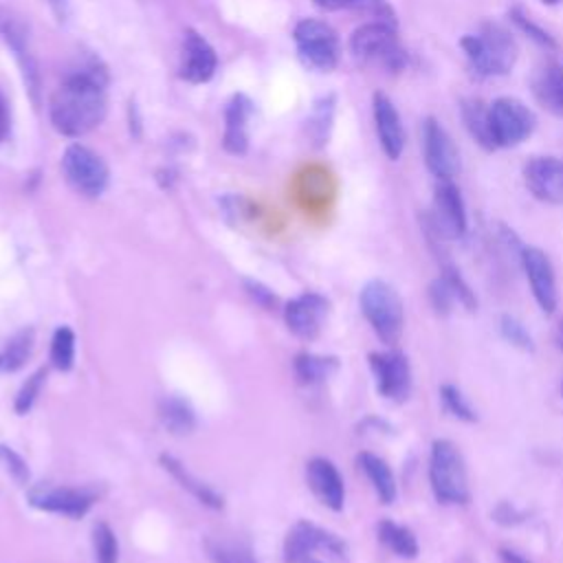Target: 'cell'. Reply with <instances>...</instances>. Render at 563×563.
Instances as JSON below:
<instances>
[{"label":"cell","instance_id":"cell-6","mask_svg":"<svg viewBox=\"0 0 563 563\" xmlns=\"http://www.w3.org/2000/svg\"><path fill=\"white\" fill-rule=\"evenodd\" d=\"M292 40L303 66L319 73H330L336 68L341 59V42L328 22L303 18L295 24Z\"/></svg>","mask_w":563,"mask_h":563},{"label":"cell","instance_id":"cell-4","mask_svg":"<svg viewBox=\"0 0 563 563\" xmlns=\"http://www.w3.org/2000/svg\"><path fill=\"white\" fill-rule=\"evenodd\" d=\"M429 484L442 506H462L471 499L466 464L451 440H433L429 453Z\"/></svg>","mask_w":563,"mask_h":563},{"label":"cell","instance_id":"cell-31","mask_svg":"<svg viewBox=\"0 0 563 563\" xmlns=\"http://www.w3.org/2000/svg\"><path fill=\"white\" fill-rule=\"evenodd\" d=\"M33 339H35L33 328H22L20 332H15V334L7 341L4 350L0 352V356H2V369H7V372H18V369L26 363V358L31 356Z\"/></svg>","mask_w":563,"mask_h":563},{"label":"cell","instance_id":"cell-38","mask_svg":"<svg viewBox=\"0 0 563 563\" xmlns=\"http://www.w3.org/2000/svg\"><path fill=\"white\" fill-rule=\"evenodd\" d=\"M44 378H46V369L40 367V369H35V372L22 383V387H20V391H18V396H15V402H13V407H15V411H18L20 416L29 413L31 407L35 405V400H37V396H40V391H42Z\"/></svg>","mask_w":563,"mask_h":563},{"label":"cell","instance_id":"cell-22","mask_svg":"<svg viewBox=\"0 0 563 563\" xmlns=\"http://www.w3.org/2000/svg\"><path fill=\"white\" fill-rule=\"evenodd\" d=\"M537 103L554 117H563V64L545 62L530 79Z\"/></svg>","mask_w":563,"mask_h":563},{"label":"cell","instance_id":"cell-15","mask_svg":"<svg viewBox=\"0 0 563 563\" xmlns=\"http://www.w3.org/2000/svg\"><path fill=\"white\" fill-rule=\"evenodd\" d=\"M26 499L37 510L64 515L73 519L84 517L95 501L92 493L84 488H70V486H33Z\"/></svg>","mask_w":563,"mask_h":563},{"label":"cell","instance_id":"cell-7","mask_svg":"<svg viewBox=\"0 0 563 563\" xmlns=\"http://www.w3.org/2000/svg\"><path fill=\"white\" fill-rule=\"evenodd\" d=\"M62 174L66 183L86 198H97L106 191L110 172L106 161L81 143H73L64 150Z\"/></svg>","mask_w":563,"mask_h":563},{"label":"cell","instance_id":"cell-40","mask_svg":"<svg viewBox=\"0 0 563 563\" xmlns=\"http://www.w3.org/2000/svg\"><path fill=\"white\" fill-rule=\"evenodd\" d=\"M429 301H431L433 310H435L438 314H442V317H446V314L453 310V306L457 303L453 290L449 288V284H446L442 277H438V279L431 282V286H429Z\"/></svg>","mask_w":563,"mask_h":563},{"label":"cell","instance_id":"cell-1","mask_svg":"<svg viewBox=\"0 0 563 563\" xmlns=\"http://www.w3.org/2000/svg\"><path fill=\"white\" fill-rule=\"evenodd\" d=\"M106 110V70L95 62L79 64L77 70L68 73L48 101L53 128L70 139L95 130L103 121Z\"/></svg>","mask_w":563,"mask_h":563},{"label":"cell","instance_id":"cell-50","mask_svg":"<svg viewBox=\"0 0 563 563\" xmlns=\"http://www.w3.org/2000/svg\"><path fill=\"white\" fill-rule=\"evenodd\" d=\"M0 369H2V356H0Z\"/></svg>","mask_w":563,"mask_h":563},{"label":"cell","instance_id":"cell-21","mask_svg":"<svg viewBox=\"0 0 563 563\" xmlns=\"http://www.w3.org/2000/svg\"><path fill=\"white\" fill-rule=\"evenodd\" d=\"M253 114V101L235 92L224 108V134L222 145L229 154H244L249 150V121Z\"/></svg>","mask_w":563,"mask_h":563},{"label":"cell","instance_id":"cell-45","mask_svg":"<svg viewBox=\"0 0 563 563\" xmlns=\"http://www.w3.org/2000/svg\"><path fill=\"white\" fill-rule=\"evenodd\" d=\"M7 132H9V112H7L4 99L0 97V141H4Z\"/></svg>","mask_w":563,"mask_h":563},{"label":"cell","instance_id":"cell-19","mask_svg":"<svg viewBox=\"0 0 563 563\" xmlns=\"http://www.w3.org/2000/svg\"><path fill=\"white\" fill-rule=\"evenodd\" d=\"M372 114H374V128H376V136L383 154L389 161H398L405 150V128L394 101L385 92H374Z\"/></svg>","mask_w":563,"mask_h":563},{"label":"cell","instance_id":"cell-11","mask_svg":"<svg viewBox=\"0 0 563 563\" xmlns=\"http://www.w3.org/2000/svg\"><path fill=\"white\" fill-rule=\"evenodd\" d=\"M312 552H328L334 559H343L347 548L341 537L334 532L314 526L310 521H297L284 539V561L299 563L312 556Z\"/></svg>","mask_w":563,"mask_h":563},{"label":"cell","instance_id":"cell-39","mask_svg":"<svg viewBox=\"0 0 563 563\" xmlns=\"http://www.w3.org/2000/svg\"><path fill=\"white\" fill-rule=\"evenodd\" d=\"M499 332H501V336H504L510 345H515V347H519V350H523V352H532V350H534V343H532L530 332L526 330V325H523L517 317H512V314H501V319H499Z\"/></svg>","mask_w":563,"mask_h":563},{"label":"cell","instance_id":"cell-25","mask_svg":"<svg viewBox=\"0 0 563 563\" xmlns=\"http://www.w3.org/2000/svg\"><path fill=\"white\" fill-rule=\"evenodd\" d=\"M161 464H163V468H165L185 490H189L200 504H205V506H209V508H213V510L222 508V504H224V501H222V495H220L218 490H213L209 484H205L202 479H198L194 473H189L180 460H176L174 455L163 453V455H161Z\"/></svg>","mask_w":563,"mask_h":563},{"label":"cell","instance_id":"cell-3","mask_svg":"<svg viewBox=\"0 0 563 563\" xmlns=\"http://www.w3.org/2000/svg\"><path fill=\"white\" fill-rule=\"evenodd\" d=\"M350 53L352 57L372 68H380L387 73H400L407 66V51L400 44L396 26L383 22H365L350 35Z\"/></svg>","mask_w":563,"mask_h":563},{"label":"cell","instance_id":"cell-8","mask_svg":"<svg viewBox=\"0 0 563 563\" xmlns=\"http://www.w3.org/2000/svg\"><path fill=\"white\" fill-rule=\"evenodd\" d=\"M429 227L435 238L460 240L468 229L466 207L462 194L453 180H438L433 187V200L429 211Z\"/></svg>","mask_w":563,"mask_h":563},{"label":"cell","instance_id":"cell-49","mask_svg":"<svg viewBox=\"0 0 563 563\" xmlns=\"http://www.w3.org/2000/svg\"><path fill=\"white\" fill-rule=\"evenodd\" d=\"M541 2H543V4H559L561 0H541Z\"/></svg>","mask_w":563,"mask_h":563},{"label":"cell","instance_id":"cell-47","mask_svg":"<svg viewBox=\"0 0 563 563\" xmlns=\"http://www.w3.org/2000/svg\"><path fill=\"white\" fill-rule=\"evenodd\" d=\"M556 345H559V350H563V321H559V325H556Z\"/></svg>","mask_w":563,"mask_h":563},{"label":"cell","instance_id":"cell-37","mask_svg":"<svg viewBox=\"0 0 563 563\" xmlns=\"http://www.w3.org/2000/svg\"><path fill=\"white\" fill-rule=\"evenodd\" d=\"M440 277L449 284V288L453 290V295H455L457 303H460L464 310H468V312L477 310V297H475V292L471 290V286L464 282V277L460 275V271H457L455 266L444 264V266H442Z\"/></svg>","mask_w":563,"mask_h":563},{"label":"cell","instance_id":"cell-42","mask_svg":"<svg viewBox=\"0 0 563 563\" xmlns=\"http://www.w3.org/2000/svg\"><path fill=\"white\" fill-rule=\"evenodd\" d=\"M244 290H246L249 297H251L257 306H262L264 310H275L277 297H275V292H273L271 288H266L264 284H260V282H255V279H244Z\"/></svg>","mask_w":563,"mask_h":563},{"label":"cell","instance_id":"cell-41","mask_svg":"<svg viewBox=\"0 0 563 563\" xmlns=\"http://www.w3.org/2000/svg\"><path fill=\"white\" fill-rule=\"evenodd\" d=\"M0 464L4 466V471L18 482V484H26L29 482V464L24 462V457L20 453H15L11 446L0 444Z\"/></svg>","mask_w":563,"mask_h":563},{"label":"cell","instance_id":"cell-14","mask_svg":"<svg viewBox=\"0 0 563 563\" xmlns=\"http://www.w3.org/2000/svg\"><path fill=\"white\" fill-rule=\"evenodd\" d=\"M519 260L537 306L541 308V312L552 314L556 310L559 295L550 257L537 246H519Z\"/></svg>","mask_w":563,"mask_h":563},{"label":"cell","instance_id":"cell-36","mask_svg":"<svg viewBox=\"0 0 563 563\" xmlns=\"http://www.w3.org/2000/svg\"><path fill=\"white\" fill-rule=\"evenodd\" d=\"M350 9L365 15L367 22H383L389 26H398V15L389 0H352Z\"/></svg>","mask_w":563,"mask_h":563},{"label":"cell","instance_id":"cell-28","mask_svg":"<svg viewBox=\"0 0 563 563\" xmlns=\"http://www.w3.org/2000/svg\"><path fill=\"white\" fill-rule=\"evenodd\" d=\"M295 376L303 385H319L328 380L336 369H339V358L334 356H321L312 352H301L295 356L292 363Z\"/></svg>","mask_w":563,"mask_h":563},{"label":"cell","instance_id":"cell-23","mask_svg":"<svg viewBox=\"0 0 563 563\" xmlns=\"http://www.w3.org/2000/svg\"><path fill=\"white\" fill-rule=\"evenodd\" d=\"M460 114H462L466 132L475 139L477 145H482L484 150H497L488 103H484L482 99H475V97H466L460 103Z\"/></svg>","mask_w":563,"mask_h":563},{"label":"cell","instance_id":"cell-5","mask_svg":"<svg viewBox=\"0 0 563 563\" xmlns=\"http://www.w3.org/2000/svg\"><path fill=\"white\" fill-rule=\"evenodd\" d=\"M358 303L374 334L385 345H396L405 330V306L398 290L383 279H372L361 288Z\"/></svg>","mask_w":563,"mask_h":563},{"label":"cell","instance_id":"cell-16","mask_svg":"<svg viewBox=\"0 0 563 563\" xmlns=\"http://www.w3.org/2000/svg\"><path fill=\"white\" fill-rule=\"evenodd\" d=\"M330 312V301L319 292H303L284 306V321L299 339H314Z\"/></svg>","mask_w":563,"mask_h":563},{"label":"cell","instance_id":"cell-10","mask_svg":"<svg viewBox=\"0 0 563 563\" xmlns=\"http://www.w3.org/2000/svg\"><path fill=\"white\" fill-rule=\"evenodd\" d=\"M488 108L497 147H515L532 134L537 119L523 101L515 97H497Z\"/></svg>","mask_w":563,"mask_h":563},{"label":"cell","instance_id":"cell-18","mask_svg":"<svg viewBox=\"0 0 563 563\" xmlns=\"http://www.w3.org/2000/svg\"><path fill=\"white\" fill-rule=\"evenodd\" d=\"M218 68V55L213 46L194 29L185 31L180 48V77L189 84H205Z\"/></svg>","mask_w":563,"mask_h":563},{"label":"cell","instance_id":"cell-35","mask_svg":"<svg viewBox=\"0 0 563 563\" xmlns=\"http://www.w3.org/2000/svg\"><path fill=\"white\" fill-rule=\"evenodd\" d=\"M508 18H510V22L521 31V33H526L530 40H534L539 46H545V48H556V42H554V37L543 29V26H539L521 7H510V11H508Z\"/></svg>","mask_w":563,"mask_h":563},{"label":"cell","instance_id":"cell-51","mask_svg":"<svg viewBox=\"0 0 563 563\" xmlns=\"http://www.w3.org/2000/svg\"><path fill=\"white\" fill-rule=\"evenodd\" d=\"M561 389H563V387H561Z\"/></svg>","mask_w":563,"mask_h":563},{"label":"cell","instance_id":"cell-13","mask_svg":"<svg viewBox=\"0 0 563 563\" xmlns=\"http://www.w3.org/2000/svg\"><path fill=\"white\" fill-rule=\"evenodd\" d=\"M369 369L376 380V389L383 398L402 402L407 400L411 391V367L402 352L385 350V352H372L367 356Z\"/></svg>","mask_w":563,"mask_h":563},{"label":"cell","instance_id":"cell-27","mask_svg":"<svg viewBox=\"0 0 563 563\" xmlns=\"http://www.w3.org/2000/svg\"><path fill=\"white\" fill-rule=\"evenodd\" d=\"M158 418L172 435H187L196 427V413L180 396H165L158 402Z\"/></svg>","mask_w":563,"mask_h":563},{"label":"cell","instance_id":"cell-12","mask_svg":"<svg viewBox=\"0 0 563 563\" xmlns=\"http://www.w3.org/2000/svg\"><path fill=\"white\" fill-rule=\"evenodd\" d=\"M420 139L427 169L435 176V180H453V176L460 172V152L442 123L433 117H427L422 121Z\"/></svg>","mask_w":563,"mask_h":563},{"label":"cell","instance_id":"cell-43","mask_svg":"<svg viewBox=\"0 0 563 563\" xmlns=\"http://www.w3.org/2000/svg\"><path fill=\"white\" fill-rule=\"evenodd\" d=\"M499 559H501V563H532L530 559H526L523 554H519V552H515L510 548H501L499 550Z\"/></svg>","mask_w":563,"mask_h":563},{"label":"cell","instance_id":"cell-26","mask_svg":"<svg viewBox=\"0 0 563 563\" xmlns=\"http://www.w3.org/2000/svg\"><path fill=\"white\" fill-rule=\"evenodd\" d=\"M376 537L389 552H394L400 559H416L418 552H420L416 534L407 526H400L391 519H380L378 521Z\"/></svg>","mask_w":563,"mask_h":563},{"label":"cell","instance_id":"cell-34","mask_svg":"<svg viewBox=\"0 0 563 563\" xmlns=\"http://www.w3.org/2000/svg\"><path fill=\"white\" fill-rule=\"evenodd\" d=\"M440 400H442V407L449 416L462 420V422H475L477 420V413L475 409L468 405L466 396L451 383H444L440 387Z\"/></svg>","mask_w":563,"mask_h":563},{"label":"cell","instance_id":"cell-30","mask_svg":"<svg viewBox=\"0 0 563 563\" xmlns=\"http://www.w3.org/2000/svg\"><path fill=\"white\" fill-rule=\"evenodd\" d=\"M334 103H336L334 95H323L321 99L314 101L312 112H310V117L306 121L308 136L312 141V145H317V147L325 145L328 139H330L332 121H334Z\"/></svg>","mask_w":563,"mask_h":563},{"label":"cell","instance_id":"cell-24","mask_svg":"<svg viewBox=\"0 0 563 563\" xmlns=\"http://www.w3.org/2000/svg\"><path fill=\"white\" fill-rule=\"evenodd\" d=\"M356 464H358L361 473L367 477V482L372 484L380 504H391L396 499V477H394L389 464L369 451H361L356 455Z\"/></svg>","mask_w":563,"mask_h":563},{"label":"cell","instance_id":"cell-29","mask_svg":"<svg viewBox=\"0 0 563 563\" xmlns=\"http://www.w3.org/2000/svg\"><path fill=\"white\" fill-rule=\"evenodd\" d=\"M205 550L211 563H260L251 545H246L244 541L227 539V537L207 539Z\"/></svg>","mask_w":563,"mask_h":563},{"label":"cell","instance_id":"cell-33","mask_svg":"<svg viewBox=\"0 0 563 563\" xmlns=\"http://www.w3.org/2000/svg\"><path fill=\"white\" fill-rule=\"evenodd\" d=\"M92 552H95V563L119 561V541L114 530L106 521H97L92 526Z\"/></svg>","mask_w":563,"mask_h":563},{"label":"cell","instance_id":"cell-32","mask_svg":"<svg viewBox=\"0 0 563 563\" xmlns=\"http://www.w3.org/2000/svg\"><path fill=\"white\" fill-rule=\"evenodd\" d=\"M75 363V332L68 325H59L51 339V365L59 372H70Z\"/></svg>","mask_w":563,"mask_h":563},{"label":"cell","instance_id":"cell-17","mask_svg":"<svg viewBox=\"0 0 563 563\" xmlns=\"http://www.w3.org/2000/svg\"><path fill=\"white\" fill-rule=\"evenodd\" d=\"M523 183L528 191L548 205L563 202V158L532 156L523 165Z\"/></svg>","mask_w":563,"mask_h":563},{"label":"cell","instance_id":"cell-46","mask_svg":"<svg viewBox=\"0 0 563 563\" xmlns=\"http://www.w3.org/2000/svg\"><path fill=\"white\" fill-rule=\"evenodd\" d=\"M130 132L134 136H141V117H139L134 103H130Z\"/></svg>","mask_w":563,"mask_h":563},{"label":"cell","instance_id":"cell-48","mask_svg":"<svg viewBox=\"0 0 563 563\" xmlns=\"http://www.w3.org/2000/svg\"><path fill=\"white\" fill-rule=\"evenodd\" d=\"M299 563H323V561H317V559H312V556H310V559H306V561H299Z\"/></svg>","mask_w":563,"mask_h":563},{"label":"cell","instance_id":"cell-9","mask_svg":"<svg viewBox=\"0 0 563 563\" xmlns=\"http://www.w3.org/2000/svg\"><path fill=\"white\" fill-rule=\"evenodd\" d=\"M0 40L7 44V48H11L20 70H22V79L24 86L33 99V103H40V70H37V62L31 53V44H29V29L26 24L20 20V15L0 4Z\"/></svg>","mask_w":563,"mask_h":563},{"label":"cell","instance_id":"cell-20","mask_svg":"<svg viewBox=\"0 0 563 563\" xmlns=\"http://www.w3.org/2000/svg\"><path fill=\"white\" fill-rule=\"evenodd\" d=\"M306 482L312 495L330 510H341L345 501V486L339 468L325 457H312L306 464Z\"/></svg>","mask_w":563,"mask_h":563},{"label":"cell","instance_id":"cell-44","mask_svg":"<svg viewBox=\"0 0 563 563\" xmlns=\"http://www.w3.org/2000/svg\"><path fill=\"white\" fill-rule=\"evenodd\" d=\"M312 2L323 11H339V9H350L352 0H312Z\"/></svg>","mask_w":563,"mask_h":563},{"label":"cell","instance_id":"cell-2","mask_svg":"<svg viewBox=\"0 0 563 563\" xmlns=\"http://www.w3.org/2000/svg\"><path fill=\"white\" fill-rule=\"evenodd\" d=\"M460 46L477 75L499 77L508 75L517 62L519 48L508 29L495 22H484L477 33L460 40Z\"/></svg>","mask_w":563,"mask_h":563}]
</instances>
